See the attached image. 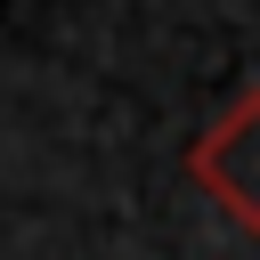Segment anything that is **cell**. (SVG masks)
Wrapping results in <instances>:
<instances>
[{
  "mask_svg": "<svg viewBox=\"0 0 260 260\" xmlns=\"http://www.w3.org/2000/svg\"><path fill=\"white\" fill-rule=\"evenodd\" d=\"M187 179L219 203L228 228L260 236V89H244V98L187 146Z\"/></svg>",
  "mask_w": 260,
  "mask_h": 260,
  "instance_id": "6da1fadb",
  "label": "cell"
}]
</instances>
